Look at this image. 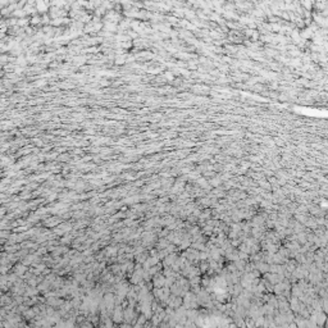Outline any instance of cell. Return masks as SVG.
Masks as SVG:
<instances>
[{"instance_id":"1","label":"cell","mask_w":328,"mask_h":328,"mask_svg":"<svg viewBox=\"0 0 328 328\" xmlns=\"http://www.w3.org/2000/svg\"><path fill=\"white\" fill-rule=\"evenodd\" d=\"M164 283H165V279H164L163 276H156L155 279H154V285L156 287H162V286H164Z\"/></svg>"}]
</instances>
